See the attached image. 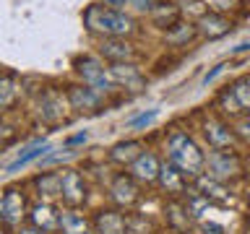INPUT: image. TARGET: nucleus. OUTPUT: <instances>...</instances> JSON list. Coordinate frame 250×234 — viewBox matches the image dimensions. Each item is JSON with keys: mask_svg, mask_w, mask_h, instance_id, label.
<instances>
[{"mask_svg": "<svg viewBox=\"0 0 250 234\" xmlns=\"http://www.w3.org/2000/svg\"><path fill=\"white\" fill-rule=\"evenodd\" d=\"M62 203L68 208H78L86 203V182H83V175L76 169H65L62 172V193H60Z\"/></svg>", "mask_w": 250, "mask_h": 234, "instance_id": "nucleus-9", "label": "nucleus"}, {"mask_svg": "<svg viewBox=\"0 0 250 234\" xmlns=\"http://www.w3.org/2000/svg\"><path fill=\"white\" fill-rule=\"evenodd\" d=\"M107 73H109V81L115 83V89L123 86V89L138 91L146 86V76L136 62H112V65H107Z\"/></svg>", "mask_w": 250, "mask_h": 234, "instance_id": "nucleus-5", "label": "nucleus"}, {"mask_svg": "<svg viewBox=\"0 0 250 234\" xmlns=\"http://www.w3.org/2000/svg\"><path fill=\"white\" fill-rule=\"evenodd\" d=\"M19 234H44V232H39V229H34V226H26V229H21Z\"/></svg>", "mask_w": 250, "mask_h": 234, "instance_id": "nucleus-35", "label": "nucleus"}, {"mask_svg": "<svg viewBox=\"0 0 250 234\" xmlns=\"http://www.w3.org/2000/svg\"><path fill=\"white\" fill-rule=\"evenodd\" d=\"M52 148H50V143L47 140H37L34 146H29L23 154H19V159H16L11 167H8V172H16V169H21V167H26V164H31L34 159H44L47 154H50Z\"/></svg>", "mask_w": 250, "mask_h": 234, "instance_id": "nucleus-25", "label": "nucleus"}, {"mask_svg": "<svg viewBox=\"0 0 250 234\" xmlns=\"http://www.w3.org/2000/svg\"><path fill=\"white\" fill-rule=\"evenodd\" d=\"M240 130H242V136L250 140V117H245V120L240 122Z\"/></svg>", "mask_w": 250, "mask_h": 234, "instance_id": "nucleus-33", "label": "nucleus"}, {"mask_svg": "<svg viewBox=\"0 0 250 234\" xmlns=\"http://www.w3.org/2000/svg\"><path fill=\"white\" fill-rule=\"evenodd\" d=\"M156 182L162 185V190L167 195H183L188 190V177L175 167V164H162V172H159V179H156Z\"/></svg>", "mask_w": 250, "mask_h": 234, "instance_id": "nucleus-16", "label": "nucleus"}, {"mask_svg": "<svg viewBox=\"0 0 250 234\" xmlns=\"http://www.w3.org/2000/svg\"><path fill=\"white\" fill-rule=\"evenodd\" d=\"M102 5L112 8V11H125L130 5V0H102Z\"/></svg>", "mask_w": 250, "mask_h": 234, "instance_id": "nucleus-32", "label": "nucleus"}, {"mask_svg": "<svg viewBox=\"0 0 250 234\" xmlns=\"http://www.w3.org/2000/svg\"><path fill=\"white\" fill-rule=\"evenodd\" d=\"M73 70L78 73V78H81L86 86L97 89L99 94H109L115 89V83L109 81L104 60H102L99 55H78V58L73 60Z\"/></svg>", "mask_w": 250, "mask_h": 234, "instance_id": "nucleus-3", "label": "nucleus"}, {"mask_svg": "<svg viewBox=\"0 0 250 234\" xmlns=\"http://www.w3.org/2000/svg\"><path fill=\"white\" fill-rule=\"evenodd\" d=\"M198 34V29H195V23H190V21H183L180 19L172 29H167L164 31V42L167 44H172V47H183V44H188L190 39Z\"/></svg>", "mask_w": 250, "mask_h": 234, "instance_id": "nucleus-22", "label": "nucleus"}, {"mask_svg": "<svg viewBox=\"0 0 250 234\" xmlns=\"http://www.w3.org/2000/svg\"><path fill=\"white\" fill-rule=\"evenodd\" d=\"M130 5L136 8L138 13H151L156 5H159V0H130Z\"/></svg>", "mask_w": 250, "mask_h": 234, "instance_id": "nucleus-29", "label": "nucleus"}, {"mask_svg": "<svg viewBox=\"0 0 250 234\" xmlns=\"http://www.w3.org/2000/svg\"><path fill=\"white\" fill-rule=\"evenodd\" d=\"M198 193L206 198L208 203H224V200H229V190H227V185L224 182H219V179L214 177H208V175H201L198 177Z\"/></svg>", "mask_w": 250, "mask_h": 234, "instance_id": "nucleus-20", "label": "nucleus"}, {"mask_svg": "<svg viewBox=\"0 0 250 234\" xmlns=\"http://www.w3.org/2000/svg\"><path fill=\"white\" fill-rule=\"evenodd\" d=\"M21 97V83L16 76H0V112L11 109Z\"/></svg>", "mask_w": 250, "mask_h": 234, "instance_id": "nucleus-23", "label": "nucleus"}, {"mask_svg": "<svg viewBox=\"0 0 250 234\" xmlns=\"http://www.w3.org/2000/svg\"><path fill=\"white\" fill-rule=\"evenodd\" d=\"M159 172H162V161L156 159V154H151V151H144L130 164V177L136 179V182H156V179H159Z\"/></svg>", "mask_w": 250, "mask_h": 234, "instance_id": "nucleus-13", "label": "nucleus"}, {"mask_svg": "<svg viewBox=\"0 0 250 234\" xmlns=\"http://www.w3.org/2000/svg\"><path fill=\"white\" fill-rule=\"evenodd\" d=\"M248 50H250V42H245V44H237V47L232 50V55H240V52H248Z\"/></svg>", "mask_w": 250, "mask_h": 234, "instance_id": "nucleus-34", "label": "nucleus"}, {"mask_svg": "<svg viewBox=\"0 0 250 234\" xmlns=\"http://www.w3.org/2000/svg\"><path fill=\"white\" fill-rule=\"evenodd\" d=\"M206 167H208V177L219 179V182H227L229 177L240 175V159L229 151H211L206 159Z\"/></svg>", "mask_w": 250, "mask_h": 234, "instance_id": "nucleus-7", "label": "nucleus"}, {"mask_svg": "<svg viewBox=\"0 0 250 234\" xmlns=\"http://www.w3.org/2000/svg\"><path fill=\"white\" fill-rule=\"evenodd\" d=\"M94 229L97 234H128V221L120 211H99L97 218H94Z\"/></svg>", "mask_w": 250, "mask_h": 234, "instance_id": "nucleus-15", "label": "nucleus"}, {"mask_svg": "<svg viewBox=\"0 0 250 234\" xmlns=\"http://www.w3.org/2000/svg\"><path fill=\"white\" fill-rule=\"evenodd\" d=\"M203 3H206V8L208 11H229V8L237 3V0H203Z\"/></svg>", "mask_w": 250, "mask_h": 234, "instance_id": "nucleus-28", "label": "nucleus"}, {"mask_svg": "<svg viewBox=\"0 0 250 234\" xmlns=\"http://www.w3.org/2000/svg\"><path fill=\"white\" fill-rule=\"evenodd\" d=\"M83 26L89 34L102 37V39H128L136 34V19L125 11H112V8L91 3L83 8Z\"/></svg>", "mask_w": 250, "mask_h": 234, "instance_id": "nucleus-1", "label": "nucleus"}, {"mask_svg": "<svg viewBox=\"0 0 250 234\" xmlns=\"http://www.w3.org/2000/svg\"><path fill=\"white\" fill-rule=\"evenodd\" d=\"M60 234H91V224L83 214H78L76 208H68L60 214Z\"/></svg>", "mask_w": 250, "mask_h": 234, "instance_id": "nucleus-19", "label": "nucleus"}, {"mask_svg": "<svg viewBox=\"0 0 250 234\" xmlns=\"http://www.w3.org/2000/svg\"><path fill=\"white\" fill-rule=\"evenodd\" d=\"M203 136H206V143L214 148V151H222V148H229L234 140H237V136H234V130L227 125L224 120H208L206 125H203Z\"/></svg>", "mask_w": 250, "mask_h": 234, "instance_id": "nucleus-11", "label": "nucleus"}, {"mask_svg": "<svg viewBox=\"0 0 250 234\" xmlns=\"http://www.w3.org/2000/svg\"><path fill=\"white\" fill-rule=\"evenodd\" d=\"M29 221L34 229L47 234V232H55L60 226V214L50 206V203H37V206L29 208Z\"/></svg>", "mask_w": 250, "mask_h": 234, "instance_id": "nucleus-14", "label": "nucleus"}, {"mask_svg": "<svg viewBox=\"0 0 250 234\" xmlns=\"http://www.w3.org/2000/svg\"><path fill=\"white\" fill-rule=\"evenodd\" d=\"M201 234H224V226L216 221H206V224H201Z\"/></svg>", "mask_w": 250, "mask_h": 234, "instance_id": "nucleus-31", "label": "nucleus"}, {"mask_svg": "<svg viewBox=\"0 0 250 234\" xmlns=\"http://www.w3.org/2000/svg\"><path fill=\"white\" fill-rule=\"evenodd\" d=\"M65 99H68V107H73L76 112H99L104 94H99L97 89H91L86 83H76V86H68Z\"/></svg>", "mask_w": 250, "mask_h": 234, "instance_id": "nucleus-4", "label": "nucleus"}, {"mask_svg": "<svg viewBox=\"0 0 250 234\" xmlns=\"http://www.w3.org/2000/svg\"><path fill=\"white\" fill-rule=\"evenodd\" d=\"M195 29H198L201 37L206 39H219V37H227L229 31L234 29L232 19L222 11H206L203 16L195 19Z\"/></svg>", "mask_w": 250, "mask_h": 234, "instance_id": "nucleus-6", "label": "nucleus"}, {"mask_svg": "<svg viewBox=\"0 0 250 234\" xmlns=\"http://www.w3.org/2000/svg\"><path fill=\"white\" fill-rule=\"evenodd\" d=\"M26 214H29L26 195H23L21 190H5L3 200H0V221H5V224H21Z\"/></svg>", "mask_w": 250, "mask_h": 234, "instance_id": "nucleus-10", "label": "nucleus"}, {"mask_svg": "<svg viewBox=\"0 0 250 234\" xmlns=\"http://www.w3.org/2000/svg\"><path fill=\"white\" fill-rule=\"evenodd\" d=\"M148 16H151L154 26H159V29H164V31H167V29H172V26H175V23H177L180 19H183V13H180V8H177L175 3L156 5V8H154V11L148 13Z\"/></svg>", "mask_w": 250, "mask_h": 234, "instance_id": "nucleus-24", "label": "nucleus"}, {"mask_svg": "<svg viewBox=\"0 0 250 234\" xmlns=\"http://www.w3.org/2000/svg\"><path fill=\"white\" fill-rule=\"evenodd\" d=\"M99 58L112 62H136L138 60V50L133 47L130 39H102L99 44Z\"/></svg>", "mask_w": 250, "mask_h": 234, "instance_id": "nucleus-8", "label": "nucleus"}, {"mask_svg": "<svg viewBox=\"0 0 250 234\" xmlns=\"http://www.w3.org/2000/svg\"><path fill=\"white\" fill-rule=\"evenodd\" d=\"M167 156H169V164H175V167L183 172L188 179H198L203 175V169H206V156H203L201 146L195 143V140L188 136L183 130H175L169 133L167 138Z\"/></svg>", "mask_w": 250, "mask_h": 234, "instance_id": "nucleus-2", "label": "nucleus"}, {"mask_svg": "<svg viewBox=\"0 0 250 234\" xmlns=\"http://www.w3.org/2000/svg\"><path fill=\"white\" fill-rule=\"evenodd\" d=\"M156 117H159V109H148V112L144 115H138V117H133V120L128 122V128L130 130H138V128H146V125H151Z\"/></svg>", "mask_w": 250, "mask_h": 234, "instance_id": "nucleus-27", "label": "nucleus"}, {"mask_svg": "<svg viewBox=\"0 0 250 234\" xmlns=\"http://www.w3.org/2000/svg\"><path fill=\"white\" fill-rule=\"evenodd\" d=\"M229 94L234 97V101H237V107H240V109L250 112V76L237 78V81L229 86Z\"/></svg>", "mask_w": 250, "mask_h": 234, "instance_id": "nucleus-26", "label": "nucleus"}, {"mask_svg": "<svg viewBox=\"0 0 250 234\" xmlns=\"http://www.w3.org/2000/svg\"><path fill=\"white\" fill-rule=\"evenodd\" d=\"M224 68H227V62H219V65H214V68H211V70H208V73H206V76H203V78H201V83H203V86H208V83H211V81H214V78H216L219 73H222V70H224Z\"/></svg>", "mask_w": 250, "mask_h": 234, "instance_id": "nucleus-30", "label": "nucleus"}, {"mask_svg": "<svg viewBox=\"0 0 250 234\" xmlns=\"http://www.w3.org/2000/svg\"><path fill=\"white\" fill-rule=\"evenodd\" d=\"M109 195H112V200L117 203V206L130 208V206H136L138 198H141L138 182H136L130 175H120V177H115L112 187H109Z\"/></svg>", "mask_w": 250, "mask_h": 234, "instance_id": "nucleus-12", "label": "nucleus"}, {"mask_svg": "<svg viewBox=\"0 0 250 234\" xmlns=\"http://www.w3.org/2000/svg\"><path fill=\"white\" fill-rule=\"evenodd\" d=\"M65 101L68 99H62V94H58V91H44L42 101H39V115H42V120L44 122L62 120V115H65Z\"/></svg>", "mask_w": 250, "mask_h": 234, "instance_id": "nucleus-18", "label": "nucleus"}, {"mask_svg": "<svg viewBox=\"0 0 250 234\" xmlns=\"http://www.w3.org/2000/svg\"><path fill=\"white\" fill-rule=\"evenodd\" d=\"M34 187L39 193V198L55 200L62 193V172H39L34 177Z\"/></svg>", "mask_w": 250, "mask_h": 234, "instance_id": "nucleus-17", "label": "nucleus"}, {"mask_svg": "<svg viewBox=\"0 0 250 234\" xmlns=\"http://www.w3.org/2000/svg\"><path fill=\"white\" fill-rule=\"evenodd\" d=\"M190 234H201V232H190Z\"/></svg>", "mask_w": 250, "mask_h": 234, "instance_id": "nucleus-36", "label": "nucleus"}, {"mask_svg": "<svg viewBox=\"0 0 250 234\" xmlns=\"http://www.w3.org/2000/svg\"><path fill=\"white\" fill-rule=\"evenodd\" d=\"M144 154V146L138 143V140H120V143H115L112 148H109V159H112L115 164H130L138 159V156Z\"/></svg>", "mask_w": 250, "mask_h": 234, "instance_id": "nucleus-21", "label": "nucleus"}]
</instances>
